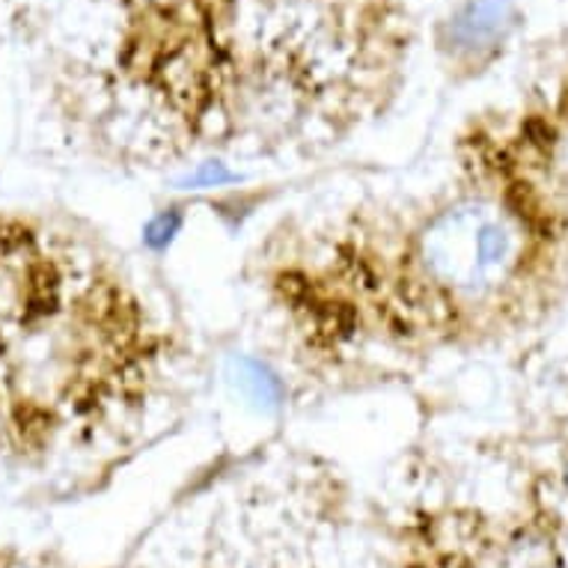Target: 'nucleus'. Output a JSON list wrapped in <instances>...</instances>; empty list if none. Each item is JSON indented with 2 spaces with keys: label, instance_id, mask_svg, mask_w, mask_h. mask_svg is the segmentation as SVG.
Masks as SVG:
<instances>
[{
  "label": "nucleus",
  "instance_id": "obj_1",
  "mask_svg": "<svg viewBox=\"0 0 568 568\" xmlns=\"http://www.w3.org/2000/svg\"><path fill=\"white\" fill-rule=\"evenodd\" d=\"M419 268L447 290H488L509 274L515 233L485 205H456L423 226L417 239Z\"/></svg>",
  "mask_w": 568,
  "mask_h": 568
},
{
  "label": "nucleus",
  "instance_id": "obj_2",
  "mask_svg": "<svg viewBox=\"0 0 568 568\" xmlns=\"http://www.w3.org/2000/svg\"><path fill=\"white\" fill-rule=\"evenodd\" d=\"M513 24V0H474L453 19L449 42L456 51H483L506 39Z\"/></svg>",
  "mask_w": 568,
  "mask_h": 568
}]
</instances>
